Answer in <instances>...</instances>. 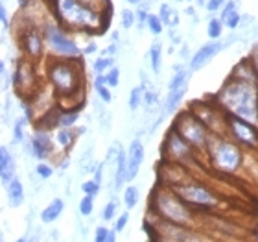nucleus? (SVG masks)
<instances>
[{"label":"nucleus","mask_w":258,"mask_h":242,"mask_svg":"<svg viewBox=\"0 0 258 242\" xmlns=\"http://www.w3.org/2000/svg\"><path fill=\"white\" fill-rule=\"evenodd\" d=\"M55 22L67 32L103 33L109 26L111 13H100L81 0H50Z\"/></svg>","instance_id":"1"},{"label":"nucleus","mask_w":258,"mask_h":242,"mask_svg":"<svg viewBox=\"0 0 258 242\" xmlns=\"http://www.w3.org/2000/svg\"><path fill=\"white\" fill-rule=\"evenodd\" d=\"M216 104L227 115L258 124V83L242 81L236 78H227L214 96Z\"/></svg>","instance_id":"2"},{"label":"nucleus","mask_w":258,"mask_h":242,"mask_svg":"<svg viewBox=\"0 0 258 242\" xmlns=\"http://www.w3.org/2000/svg\"><path fill=\"white\" fill-rule=\"evenodd\" d=\"M150 215L161 218V220L172 222L177 226L196 227V213L190 205L181 200L173 188L166 185H159L151 192L150 198Z\"/></svg>","instance_id":"3"},{"label":"nucleus","mask_w":258,"mask_h":242,"mask_svg":"<svg viewBox=\"0 0 258 242\" xmlns=\"http://www.w3.org/2000/svg\"><path fill=\"white\" fill-rule=\"evenodd\" d=\"M46 80L57 98L78 96L85 85V70L81 67V60H61L52 58L46 67Z\"/></svg>","instance_id":"4"},{"label":"nucleus","mask_w":258,"mask_h":242,"mask_svg":"<svg viewBox=\"0 0 258 242\" xmlns=\"http://www.w3.org/2000/svg\"><path fill=\"white\" fill-rule=\"evenodd\" d=\"M210 167L221 174H236L243 165V148L227 135H212L207 148Z\"/></svg>","instance_id":"5"},{"label":"nucleus","mask_w":258,"mask_h":242,"mask_svg":"<svg viewBox=\"0 0 258 242\" xmlns=\"http://www.w3.org/2000/svg\"><path fill=\"white\" fill-rule=\"evenodd\" d=\"M172 128L192 146L194 150H196V154H205V156H207V148H209L212 133H210L209 128H207L190 109H186V111H177V113H175Z\"/></svg>","instance_id":"6"},{"label":"nucleus","mask_w":258,"mask_h":242,"mask_svg":"<svg viewBox=\"0 0 258 242\" xmlns=\"http://www.w3.org/2000/svg\"><path fill=\"white\" fill-rule=\"evenodd\" d=\"M43 32L44 39H46V49L54 58H61V60H81L83 58V49H80L76 39L70 37L69 32L55 21L44 22Z\"/></svg>","instance_id":"7"},{"label":"nucleus","mask_w":258,"mask_h":242,"mask_svg":"<svg viewBox=\"0 0 258 242\" xmlns=\"http://www.w3.org/2000/svg\"><path fill=\"white\" fill-rule=\"evenodd\" d=\"M175 192L181 196L184 204L190 205L194 211L196 209H201V211H210V209H216L218 205H220V196L209 187V185H205V183H199V181H183L179 183V185H173Z\"/></svg>","instance_id":"8"},{"label":"nucleus","mask_w":258,"mask_h":242,"mask_svg":"<svg viewBox=\"0 0 258 242\" xmlns=\"http://www.w3.org/2000/svg\"><path fill=\"white\" fill-rule=\"evenodd\" d=\"M161 156H162V161L184 167V165H190V163L196 159L198 154H196V150H194L192 146L170 126V129H168L166 135H164V140H162Z\"/></svg>","instance_id":"9"},{"label":"nucleus","mask_w":258,"mask_h":242,"mask_svg":"<svg viewBox=\"0 0 258 242\" xmlns=\"http://www.w3.org/2000/svg\"><path fill=\"white\" fill-rule=\"evenodd\" d=\"M151 229H153L155 237H161L170 242H216L207 233L198 231L196 227L177 226V224H172V222L161 220L157 216L155 220H153V224H151Z\"/></svg>","instance_id":"10"},{"label":"nucleus","mask_w":258,"mask_h":242,"mask_svg":"<svg viewBox=\"0 0 258 242\" xmlns=\"http://www.w3.org/2000/svg\"><path fill=\"white\" fill-rule=\"evenodd\" d=\"M227 137L245 150L258 152V124L227 115Z\"/></svg>","instance_id":"11"},{"label":"nucleus","mask_w":258,"mask_h":242,"mask_svg":"<svg viewBox=\"0 0 258 242\" xmlns=\"http://www.w3.org/2000/svg\"><path fill=\"white\" fill-rule=\"evenodd\" d=\"M19 46L24 58L30 61H39L44 58L46 52V39H44L43 26L26 24L19 33Z\"/></svg>","instance_id":"12"},{"label":"nucleus","mask_w":258,"mask_h":242,"mask_svg":"<svg viewBox=\"0 0 258 242\" xmlns=\"http://www.w3.org/2000/svg\"><path fill=\"white\" fill-rule=\"evenodd\" d=\"M11 76H13L11 85H13L15 92L21 94V98H33V92L39 91V80L33 61L26 60V58L19 60Z\"/></svg>","instance_id":"13"},{"label":"nucleus","mask_w":258,"mask_h":242,"mask_svg":"<svg viewBox=\"0 0 258 242\" xmlns=\"http://www.w3.org/2000/svg\"><path fill=\"white\" fill-rule=\"evenodd\" d=\"M28 148H30L32 157H35L37 161H46L50 156H54L55 137H52V133L46 131V129L37 128L35 131H33Z\"/></svg>","instance_id":"14"},{"label":"nucleus","mask_w":258,"mask_h":242,"mask_svg":"<svg viewBox=\"0 0 258 242\" xmlns=\"http://www.w3.org/2000/svg\"><path fill=\"white\" fill-rule=\"evenodd\" d=\"M223 49H225V44L221 43V41H210V43H205L203 46H199L198 52L192 56V60H190V63H188V69L192 70V72L201 70L203 67H207L210 61L214 60L216 56L220 54Z\"/></svg>","instance_id":"15"},{"label":"nucleus","mask_w":258,"mask_h":242,"mask_svg":"<svg viewBox=\"0 0 258 242\" xmlns=\"http://www.w3.org/2000/svg\"><path fill=\"white\" fill-rule=\"evenodd\" d=\"M144 157H146V150H144L142 140L133 139L127 148V174H125L127 185L139 176L140 167H142V163H144Z\"/></svg>","instance_id":"16"},{"label":"nucleus","mask_w":258,"mask_h":242,"mask_svg":"<svg viewBox=\"0 0 258 242\" xmlns=\"http://www.w3.org/2000/svg\"><path fill=\"white\" fill-rule=\"evenodd\" d=\"M17 178V163L15 156L11 154V150L8 146H2L0 148V179L4 185L11 183Z\"/></svg>","instance_id":"17"},{"label":"nucleus","mask_w":258,"mask_h":242,"mask_svg":"<svg viewBox=\"0 0 258 242\" xmlns=\"http://www.w3.org/2000/svg\"><path fill=\"white\" fill-rule=\"evenodd\" d=\"M220 19L223 21L225 28H229V30H236V28L242 24V15H240V11H238L236 0H229V2H227L225 8L221 10Z\"/></svg>","instance_id":"18"},{"label":"nucleus","mask_w":258,"mask_h":242,"mask_svg":"<svg viewBox=\"0 0 258 242\" xmlns=\"http://www.w3.org/2000/svg\"><path fill=\"white\" fill-rule=\"evenodd\" d=\"M6 194H8V204H10L11 209H17L24 204V198H26V192H24V185L19 178H15L11 183L6 185Z\"/></svg>","instance_id":"19"},{"label":"nucleus","mask_w":258,"mask_h":242,"mask_svg":"<svg viewBox=\"0 0 258 242\" xmlns=\"http://www.w3.org/2000/svg\"><path fill=\"white\" fill-rule=\"evenodd\" d=\"M63 211H64L63 198H54L43 211H41L39 218H41L43 224H54L55 220H59V216L63 215Z\"/></svg>","instance_id":"20"},{"label":"nucleus","mask_w":258,"mask_h":242,"mask_svg":"<svg viewBox=\"0 0 258 242\" xmlns=\"http://www.w3.org/2000/svg\"><path fill=\"white\" fill-rule=\"evenodd\" d=\"M231 78H236V80H242V81H251V83H258V74H256V70H254V67L251 65V61H249V58L242 60L234 69H232Z\"/></svg>","instance_id":"21"},{"label":"nucleus","mask_w":258,"mask_h":242,"mask_svg":"<svg viewBox=\"0 0 258 242\" xmlns=\"http://www.w3.org/2000/svg\"><path fill=\"white\" fill-rule=\"evenodd\" d=\"M125 174H127V150H122L118 146L116 154V167H114V188H122L125 185Z\"/></svg>","instance_id":"22"},{"label":"nucleus","mask_w":258,"mask_h":242,"mask_svg":"<svg viewBox=\"0 0 258 242\" xmlns=\"http://www.w3.org/2000/svg\"><path fill=\"white\" fill-rule=\"evenodd\" d=\"M81 108H61L59 115V129H74L81 117Z\"/></svg>","instance_id":"23"},{"label":"nucleus","mask_w":258,"mask_h":242,"mask_svg":"<svg viewBox=\"0 0 258 242\" xmlns=\"http://www.w3.org/2000/svg\"><path fill=\"white\" fill-rule=\"evenodd\" d=\"M188 92V87L186 89H181V91H173V92H168L166 100H164V115H173L177 113L179 109V104L184 100V94Z\"/></svg>","instance_id":"24"},{"label":"nucleus","mask_w":258,"mask_h":242,"mask_svg":"<svg viewBox=\"0 0 258 242\" xmlns=\"http://www.w3.org/2000/svg\"><path fill=\"white\" fill-rule=\"evenodd\" d=\"M157 15L161 17V21L164 22V26L170 28V30H173V28L179 26V13L173 10L170 4H161Z\"/></svg>","instance_id":"25"},{"label":"nucleus","mask_w":258,"mask_h":242,"mask_svg":"<svg viewBox=\"0 0 258 242\" xmlns=\"http://www.w3.org/2000/svg\"><path fill=\"white\" fill-rule=\"evenodd\" d=\"M76 139H78V135H76L74 129H63L61 128V129L55 131V144L59 146L63 152L70 150Z\"/></svg>","instance_id":"26"},{"label":"nucleus","mask_w":258,"mask_h":242,"mask_svg":"<svg viewBox=\"0 0 258 242\" xmlns=\"http://www.w3.org/2000/svg\"><path fill=\"white\" fill-rule=\"evenodd\" d=\"M139 200H140L139 187H135V185L124 187V192H122V204H124L125 211H133L135 207L139 205Z\"/></svg>","instance_id":"27"},{"label":"nucleus","mask_w":258,"mask_h":242,"mask_svg":"<svg viewBox=\"0 0 258 242\" xmlns=\"http://www.w3.org/2000/svg\"><path fill=\"white\" fill-rule=\"evenodd\" d=\"M148 58H150V65H151V70L159 74L161 72V67H162V44L161 41H155V43L151 44L150 52H148Z\"/></svg>","instance_id":"28"},{"label":"nucleus","mask_w":258,"mask_h":242,"mask_svg":"<svg viewBox=\"0 0 258 242\" xmlns=\"http://www.w3.org/2000/svg\"><path fill=\"white\" fill-rule=\"evenodd\" d=\"M26 124H30L26 120V117H19L11 128V142L13 144H21L22 140H26Z\"/></svg>","instance_id":"29"},{"label":"nucleus","mask_w":258,"mask_h":242,"mask_svg":"<svg viewBox=\"0 0 258 242\" xmlns=\"http://www.w3.org/2000/svg\"><path fill=\"white\" fill-rule=\"evenodd\" d=\"M223 30H225V24H223V21H221L220 17H212L207 22V35L210 37V41H221Z\"/></svg>","instance_id":"30"},{"label":"nucleus","mask_w":258,"mask_h":242,"mask_svg":"<svg viewBox=\"0 0 258 242\" xmlns=\"http://www.w3.org/2000/svg\"><path fill=\"white\" fill-rule=\"evenodd\" d=\"M144 92H146L144 85H137L131 89L129 98H127V108L131 109V111H137V109L144 104Z\"/></svg>","instance_id":"31"},{"label":"nucleus","mask_w":258,"mask_h":242,"mask_svg":"<svg viewBox=\"0 0 258 242\" xmlns=\"http://www.w3.org/2000/svg\"><path fill=\"white\" fill-rule=\"evenodd\" d=\"M113 67H116V65H114V58H105V56L96 58L94 63H92V70H94V74H107Z\"/></svg>","instance_id":"32"},{"label":"nucleus","mask_w":258,"mask_h":242,"mask_svg":"<svg viewBox=\"0 0 258 242\" xmlns=\"http://www.w3.org/2000/svg\"><path fill=\"white\" fill-rule=\"evenodd\" d=\"M118 202H116V198H111L105 204V207H103V211H102V218H103V222H114L116 218H118Z\"/></svg>","instance_id":"33"},{"label":"nucleus","mask_w":258,"mask_h":242,"mask_svg":"<svg viewBox=\"0 0 258 242\" xmlns=\"http://www.w3.org/2000/svg\"><path fill=\"white\" fill-rule=\"evenodd\" d=\"M148 30H150V33L151 35H155V37H159L162 32H164V22L161 21V17L159 15H155V13H151L150 15V19H148Z\"/></svg>","instance_id":"34"},{"label":"nucleus","mask_w":258,"mask_h":242,"mask_svg":"<svg viewBox=\"0 0 258 242\" xmlns=\"http://www.w3.org/2000/svg\"><path fill=\"white\" fill-rule=\"evenodd\" d=\"M78 211H80V215L83 218H89L92 215V211H94V196H85L83 194V198L80 200V205H78Z\"/></svg>","instance_id":"35"},{"label":"nucleus","mask_w":258,"mask_h":242,"mask_svg":"<svg viewBox=\"0 0 258 242\" xmlns=\"http://www.w3.org/2000/svg\"><path fill=\"white\" fill-rule=\"evenodd\" d=\"M120 22H122V28H125V30L133 28L135 24H137V11L129 10V8L122 10V13H120Z\"/></svg>","instance_id":"36"},{"label":"nucleus","mask_w":258,"mask_h":242,"mask_svg":"<svg viewBox=\"0 0 258 242\" xmlns=\"http://www.w3.org/2000/svg\"><path fill=\"white\" fill-rule=\"evenodd\" d=\"M35 174H37L39 179H50L54 176V167L46 161H39L37 167H35Z\"/></svg>","instance_id":"37"},{"label":"nucleus","mask_w":258,"mask_h":242,"mask_svg":"<svg viewBox=\"0 0 258 242\" xmlns=\"http://www.w3.org/2000/svg\"><path fill=\"white\" fill-rule=\"evenodd\" d=\"M100 190H102V185H98L94 179H87V181L81 183V192L85 194V196H94L96 198Z\"/></svg>","instance_id":"38"},{"label":"nucleus","mask_w":258,"mask_h":242,"mask_svg":"<svg viewBox=\"0 0 258 242\" xmlns=\"http://www.w3.org/2000/svg\"><path fill=\"white\" fill-rule=\"evenodd\" d=\"M94 91H96L98 98H100L103 104H111V102H113V91H111V87H107V85L94 87Z\"/></svg>","instance_id":"39"},{"label":"nucleus","mask_w":258,"mask_h":242,"mask_svg":"<svg viewBox=\"0 0 258 242\" xmlns=\"http://www.w3.org/2000/svg\"><path fill=\"white\" fill-rule=\"evenodd\" d=\"M107 87H111V89H116L120 83V69L118 67H113V69L109 70L107 74Z\"/></svg>","instance_id":"40"},{"label":"nucleus","mask_w":258,"mask_h":242,"mask_svg":"<svg viewBox=\"0 0 258 242\" xmlns=\"http://www.w3.org/2000/svg\"><path fill=\"white\" fill-rule=\"evenodd\" d=\"M127 224H129V211H125V213H120L118 215V218L114 220V231L116 233H122L127 227Z\"/></svg>","instance_id":"41"},{"label":"nucleus","mask_w":258,"mask_h":242,"mask_svg":"<svg viewBox=\"0 0 258 242\" xmlns=\"http://www.w3.org/2000/svg\"><path fill=\"white\" fill-rule=\"evenodd\" d=\"M109 235H111V229L105 226H98L96 231H94V242H107Z\"/></svg>","instance_id":"42"},{"label":"nucleus","mask_w":258,"mask_h":242,"mask_svg":"<svg viewBox=\"0 0 258 242\" xmlns=\"http://www.w3.org/2000/svg\"><path fill=\"white\" fill-rule=\"evenodd\" d=\"M227 2H229V0H207V11L216 13V11L223 10Z\"/></svg>","instance_id":"43"},{"label":"nucleus","mask_w":258,"mask_h":242,"mask_svg":"<svg viewBox=\"0 0 258 242\" xmlns=\"http://www.w3.org/2000/svg\"><path fill=\"white\" fill-rule=\"evenodd\" d=\"M150 15L151 13H148L144 8H139V10H137V24H139L140 30H142L144 26H148V19H150Z\"/></svg>","instance_id":"44"},{"label":"nucleus","mask_w":258,"mask_h":242,"mask_svg":"<svg viewBox=\"0 0 258 242\" xmlns=\"http://www.w3.org/2000/svg\"><path fill=\"white\" fill-rule=\"evenodd\" d=\"M0 72H2V89H8L10 87V81H13V76H8V67H6V61L0 63Z\"/></svg>","instance_id":"45"},{"label":"nucleus","mask_w":258,"mask_h":242,"mask_svg":"<svg viewBox=\"0 0 258 242\" xmlns=\"http://www.w3.org/2000/svg\"><path fill=\"white\" fill-rule=\"evenodd\" d=\"M157 102H159V92L148 91V89H146V92H144V104L146 106H153V104H157Z\"/></svg>","instance_id":"46"},{"label":"nucleus","mask_w":258,"mask_h":242,"mask_svg":"<svg viewBox=\"0 0 258 242\" xmlns=\"http://www.w3.org/2000/svg\"><path fill=\"white\" fill-rule=\"evenodd\" d=\"M116 54H118V43H111L102 50V56L105 58H114Z\"/></svg>","instance_id":"47"},{"label":"nucleus","mask_w":258,"mask_h":242,"mask_svg":"<svg viewBox=\"0 0 258 242\" xmlns=\"http://www.w3.org/2000/svg\"><path fill=\"white\" fill-rule=\"evenodd\" d=\"M0 19H2V28L8 30L10 28V17H8V8H6L4 2L0 4Z\"/></svg>","instance_id":"48"},{"label":"nucleus","mask_w":258,"mask_h":242,"mask_svg":"<svg viewBox=\"0 0 258 242\" xmlns=\"http://www.w3.org/2000/svg\"><path fill=\"white\" fill-rule=\"evenodd\" d=\"M92 179H94L98 185H103V163H100V165L94 167V178Z\"/></svg>","instance_id":"49"},{"label":"nucleus","mask_w":258,"mask_h":242,"mask_svg":"<svg viewBox=\"0 0 258 242\" xmlns=\"http://www.w3.org/2000/svg\"><path fill=\"white\" fill-rule=\"evenodd\" d=\"M249 61H251V65L254 67V70H256V74H258V44L253 49V52L249 54Z\"/></svg>","instance_id":"50"},{"label":"nucleus","mask_w":258,"mask_h":242,"mask_svg":"<svg viewBox=\"0 0 258 242\" xmlns=\"http://www.w3.org/2000/svg\"><path fill=\"white\" fill-rule=\"evenodd\" d=\"M96 50H98L96 43H94V41H91V43H87L85 46H83V56H91V54H94Z\"/></svg>","instance_id":"51"},{"label":"nucleus","mask_w":258,"mask_h":242,"mask_svg":"<svg viewBox=\"0 0 258 242\" xmlns=\"http://www.w3.org/2000/svg\"><path fill=\"white\" fill-rule=\"evenodd\" d=\"M179 56H181V60H192V56H190V49H188V44L184 43L181 44V52H179Z\"/></svg>","instance_id":"52"},{"label":"nucleus","mask_w":258,"mask_h":242,"mask_svg":"<svg viewBox=\"0 0 258 242\" xmlns=\"http://www.w3.org/2000/svg\"><path fill=\"white\" fill-rule=\"evenodd\" d=\"M170 41H172L173 44H184L183 41H181V37H179L177 33H173V30L170 32Z\"/></svg>","instance_id":"53"},{"label":"nucleus","mask_w":258,"mask_h":242,"mask_svg":"<svg viewBox=\"0 0 258 242\" xmlns=\"http://www.w3.org/2000/svg\"><path fill=\"white\" fill-rule=\"evenodd\" d=\"M116 235H118V233L114 231V229H111V235H109V240L107 242H116Z\"/></svg>","instance_id":"54"},{"label":"nucleus","mask_w":258,"mask_h":242,"mask_svg":"<svg viewBox=\"0 0 258 242\" xmlns=\"http://www.w3.org/2000/svg\"><path fill=\"white\" fill-rule=\"evenodd\" d=\"M184 13H186V15H190V17H194V21L198 19V17H196V11H194V8H186V11H184Z\"/></svg>","instance_id":"55"},{"label":"nucleus","mask_w":258,"mask_h":242,"mask_svg":"<svg viewBox=\"0 0 258 242\" xmlns=\"http://www.w3.org/2000/svg\"><path fill=\"white\" fill-rule=\"evenodd\" d=\"M28 2H30V0H19V8H21V10L28 8Z\"/></svg>","instance_id":"56"},{"label":"nucleus","mask_w":258,"mask_h":242,"mask_svg":"<svg viewBox=\"0 0 258 242\" xmlns=\"http://www.w3.org/2000/svg\"><path fill=\"white\" fill-rule=\"evenodd\" d=\"M116 41H118V32H116V30H114V32H113V35H111V43H116Z\"/></svg>","instance_id":"57"},{"label":"nucleus","mask_w":258,"mask_h":242,"mask_svg":"<svg viewBox=\"0 0 258 242\" xmlns=\"http://www.w3.org/2000/svg\"><path fill=\"white\" fill-rule=\"evenodd\" d=\"M127 4H131V6H137V4H140V0H125Z\"/></svg>","instance_id":"58"},{"label":"nucleus","mask_w":258,"mask_h":242,"mask_svg":"<svg viewBox=\"0 0 258 242\" xmlns=\"http://www.w3.org/2000/svg\"><path fill=\"white\" fill-rule=\"evenodd\" d=\"M194 2H196V4H198V6H203V4H207V0H194Z\"/></svg>","instance_id":"59"},{"label":"nucleus","mask_w":258,"mask_h":242,"mask_svg":"<svg viewBox=\"0 0 258 242\" xmlns=\"http://www.w3.org/2000/svg\"><path fill=\"white\" fill-rule=\"evenodd\" d=\"M28 242H35V240H28Z\"/></svg>","instance_id":"60"},{"label":"nucleus","mask_w":258,"mask_h":242,"mask_svg":"<svg viewBox=\"0 0 258 242\" xmlns=\"http://www.w3.org/2000/svg\"><path fill=\"white\" fill-rule=\"evenodd\" d=\"M188 2H194V0H188Z\"/></svg>","instance_id":"61"}]
</instances>
